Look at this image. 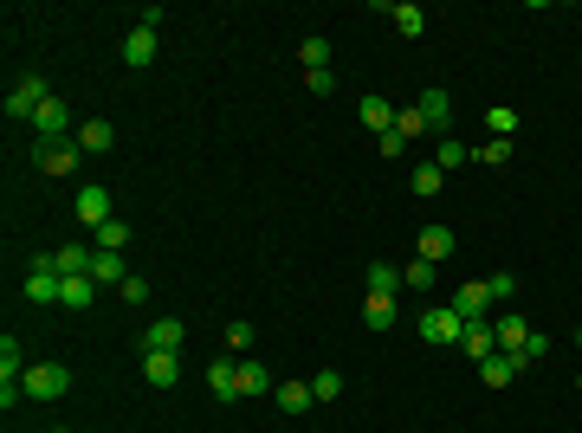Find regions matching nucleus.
<instances>
[{
    "label": "nucleus",
    "mask_w": 582,
    "mask_h": 433,
    "mask_svg": "<svg viewBox=\"0 0 582 433\" xmlns=\"http://www.w3.org/2000/svg\"><path fill=\"white\" fill-rule=\"evenodd\" d=\"M473 162H485V169H504V162H512V142H504V136H492L485 149H473Z\"/></svg>",
    "instance_id": "33"
},
{
    "label": "nucleus",
    "mask_w": 582,
    "mask_h": 433,
    "mask_svg": "<svg viewBox=\"0 0 582 433\" xmlns=\"http://www.w3.org/2000/svg\"><path fill=\"white\" fill-rule=\"evenodd\" d=\"M117 298H123V304H142V298H150V278H123Z\"/></svg>",
    "instance_id": "39"
},
{
    "label": "nucleus",
    "mask_w": 582,
    "mask_h": 433,
    "mask_svg": "<svg viewBox=\"0 0 582 433\" xmlns=\"http://www.w3.org/2000/svg\"><path fill=\"white\" fill-rule=\"evenodd\" d=\"M110 142H117V129H110L104 117H91V123H78V149H91V156H104V149H110Z\"/></svg>",
    "instance_id": "21"
},
{
    "label": "nucleus",
    "mask_w": 582,
    "mask_h": 433,
    "mask_svg": "<svg viewBox=\"0 0 582 433\" xmlns=\"http://www.w3.org/2000/svg\"><path fill=\"white\" fill-rule=\"evenodd\" d=\"M123 246H130V227H123V221L98 227V253H123Z\"/></svg>",
    "instance_id": "35"
},
{
    "label": "nucleus",
    "mask_w": 582,
    "mask_h": 433,
    "mask_svg": "<svg viewBox=\"0 0 582 433\" xmlns=\"http://www.w3.org/2000/svg\"><path fill=\"white\" fill-rule=\"evenodd\" d=\"M576 388H582V376H576Z\"/></svg>",
    "instance_id": "42"
},
{
    "label": "nucleus",
    "mask_w": 582,
    "mask_h": 433,
    "mask_svg": "<svg viewBox=\"0 0 582 433\" xmlns=\"http://www.w3.org/2000/svg\"><path fill=\"white\" fill-rule=\"evenodd\" d=\"M460 349L473 356V363H492V356H498V330H492V324H466Z\"/></svg>",
    "instance_id": "11"
},
{
    "label": "nucleus",
    "mask_w": 582,
    "mask_h": 433,
    "mask_svg": "<svg viewBox=\"0 0 582 433\" xmlns=\"http://www.w3.org/2000/svg\"><path fill=\"white\" fill-rule=\"evenodd\" d=\"M485 284H492V298H498V304H504V298H512V292H518V272H492V278H485Z\"/></svg>",
    "instance_id": "38"
},
{
    "label": "nucleus",
    "mask_w": 582,
    "mask_h": 433,
    "mask_svg": "<svg viewBox=\"0 0 582 433\" xmlns=\"http://www.w3.org/2000/svg\"><path fill=\"white\" fill-rule=\"evenodd\" d=\"M441 181H447V175H441V169H433V162H421V169L408 175V188H414L421 201H433V194H441Z\"/></svg>",
    "instance_id": "29"
},
{
    "label": "nucleus",
    "mask_w": 582,
    "mask_h": 433,
    "mask_svg": "<svg viewBox=\"0 0 582 433\" xmlns=\"http://www.w3.org/2000/svg\"><path fill=\"white\" fill-rule=\"evenodd\" d=\"M362 123H369V129H376V136H389V129H395V104H389V98H376V91H369V98H362Z\"/></svg>",
    "instance_id": "22"
},
{
    "label": "nucleus",
    "mask_w": 582,
    "mask_h": 433,
    "mask_svg": "<svg viewBox=\"0 0 582 433\" xmlns=\"http://www.w3.org/2000/svg\"><path fill=\"white\" fill-rule=\"evenodd\" d=\"M240 369V395H272L278 382H272V369L265 363H253V356H246V363H234Z\"/></svg>",
    "instance_id": "19"
},
{
    "label": "nucleus",
    "mask_w": 582,
    "mask_h": 433,
    "mask_svg": "<svg viewBox=\"0 0 582 433\" xmlns=\"http://www.w3.org/2000/svg\"><path fill=\"white\" fill-rule=\"evenodd\" d=\"M207 388H213V401H240V369L227 363V356H213V369H207Z\"/></svg>",
    "instance_id": "9"
},
{
    "label": "nucleus",
    "mask_w": 582,
    "mask_h": 433,
    "mask_svg": "<svg viewBox=\"0 0 582 433\" xmlns=\"http://www.w3.org/2000/svg\"><path fill=\"white\" fill-rule=\"evenodd\" d=\"M421 117H427V129H447V117H453V98H447L441 85H427V91H421Z\"/></svg>",
    "instance_id": "16"
},
{
    "label": "nucleus",
    "mask_w": 582,
    "mask_h": 433,
    "mask_svg": "<svg viewBox=\"0 0 582 433\" xmlns=\"http://www.w3.org/2000/svg\"><path fill=\"white\" fill-rule=\"evenodd\" d=\"M421 336H427V343H460V336H466V317H460L453 304H427V311H421Z\"/></svg>",
    "instance_id": "4"
},
{
    "label": "nucleus",
    "mask_w": 582,
    "mask_h": 433,
    "mask_svg": "<svg viewBox=\"0 0 582 433\" xmlns=\"http://www.w3.org/2000/svg\"><path fill=\"white\" fill-rule=\"evenodd\" d=\"M182 336H188L182 317H156L150 330H142V349H182Z\"/></svg>",
    "instance_id": "15"
},
{
    "label": "nucleus",
    "mask_w": 582,
    "mask_h": 433,
    "mask_svg": "<svg viewBox=\"0 0 582 433\" xmlns=\"http://www.w3.org/2000/svg\"><path fill=\"white\" fill-rule=\"evenodd\" d=\"M91 278H98V284H123V278H130V272H123V253H98V259H91Z\"/></svg>",
    "instance_id": "28"
},
{
    "label": "nucleus",
    "mask_w": 582,
    "mask_h": 433,
    "mask_svg": "<svg viewBox=\"0 0 582 433\" xmlns=\"http://www.w3.org/2000/svg\"><path fill=\"white\" fill-rule=\"evenodd\" d=\"M492 304H498V298H492V284H485V278H466L460 292H453V311H460L466 324H485V311H492Z\"/></svg>",
    "instance_id": "6"
},
{
    "label": "nucleus",
    "mask_w": 582,
    "mask_h": 433,
    "mask_svg": "<svg viewBox=\"0 0 582 433\" xmlns=\"http://www.w3.org/2000/svg\"><path fill=\"white\" fill-rule=\"evenodd\" d=\"M389 20H395V33H401V39H421V33H427V14L414 7V0H401V7H389Z\"/></svg>",
    "instance_id": "23"
},
{
    "label": "nucleus",
    "mask_w": 582,
    "mask_h": 433,
    "mask_svg": "<svg viewBox=\"0 0 582 433\" xmlns=\"http://www.w3.org/2000/svg\"><path fill=\"white\" fill-rule=\"evenodd\" d=\"M525 369H531L525 356H512V349H498L492 363H479V382H485V388H512V382H518Z\"/></svg>",
    "instance_id": "7"
},
{
    "label": "nucleus",
    "mask_w": 582,
    "mask_h": 433,
    "mask_svg": "<svg viewBox=\"0 0 582 433\" xmlns=\"http://www.w3.org/2000/svg\"><path fill=\"white\" fill-rule=\"evenodd\" d=\"M311 395H317V401H337V395H343V376H337V369L311 376Z\"/></svg>",
    "instance_id": "37"
},
{
    "label": "nucleus",
    "mask_w": 582,
    "mask_h": 433,
    "mask_svg": "<svg viewBox=\"0 0 582 433\" xmlns=\"http://www.w3.org/2000/svg\"><path fill=\"white\" fill-rule=\"evenodd\" d=\"M65 388H71L65 363H33V369H26V395H33V401H65Z\"/></svg>",
    "instance_id": "5"
},
{
    "label": "nucleus",
    "mask_w": 582,
    "mask_h": 433,
    "mask_svg": "<svg viewBox=\"0 0 582 433\" xmlns=\"http://www.w3.org/2000/svg\"><path fill=\"white\" fill-rule=\"evenodd\" d=\"M433 278H441V265H433V259H414V265L401 272V284H414V292H427Z\"/></svg>",
    "instance_id": "34"
},
{
    "label": "nucleus",
    "mask_w": 582,
    "mask_h": 433,
    "mask_svg": "<svg viewBox=\"0 0 582 433\" xmlns=\"http://www.w3.org/2000/svg\"><path fill=\"white\" fill-rule=\"evenodd\" d=\"M272 401H278V414H311V407H317L311 382H278V388H272Z\"/></svg>",
    "instance_id": "10"
},
{
    "label": "nucleus",
    "mask_w": 582,
    "mask_h": 433,
    "mask_svg": "<svg viewBox=\"0 0 582 433\" xmlns=\"http://www.w3.org/2000/svg\"><path fill=\"white\" fill-rule=\"evenodd\" d=\"M492 330H498V349H512V356H518V349H525V336H531V324H525V317H512V311H504Z\"/></svg>",
    "instance_id": "24"
},
{
    "label": "nucleus",
    "mask_w": 582,
    "mask_h": 433,
    "mask_svg": "<svg viewBox=\"0 0 582 433\" xmlns=\"http://www.w3.org/2000/svg\"><path fill=\"white\" fill-rule=\"evenodd\" d=\"M0 382H26V356L14 336H0Z\"/></svg>",
    "instance_id": "25"
},
{
    "label": "nucleus",
    "mask_w": 582,
    "mask_h": 433,
    "mask_svg": "<svg viewBox=\"0 0 582 433\" xmlns=\"http://www.w3.org/2000/svg\"><path fill=\"white\" fill-rule=\"evenodd\" d=\"M78 221H85L91 233L117 221V201H110V188H104V181H85V188H78Z\"/></svg>",
    "instance_id": "3"
},
{
    "label": "nucleus",
    "mask_w": 582,
    "mask_h": 433,
    "mask_svg": "<svg viewBox=\"0 0 582 433\" xmlns=\"http://www.w3.org/2000/svg\"><path fill=\"white\" fill-rule=\"evenodd\" d=\"M33 129H39V142H58V136H65V104H58V98H46V104H39V117H33Z\"/></svg>",
    "instance_id": "20"
},
{
    "label": "nucleus",
    "mask_w": 582,
    "mask_h": 433,
    "mask_svg": "<svg viewBox=\"0 0 582 433\" xmlns=\"http://www.w3.org/2000/svg\"><path fill=\"white\" fill-rule=\"evenodd\" d=\"M26 298H33V304H58V298H65V278H58V259H52V253H39V259L26 265Z\"/></svg>",
    "instance_id": "1"
},
{
    "label": "nucleus",
    "mask_w": 582,
    "mask_h": 433,
    "mask_svg": "<svg viewBox=\"0 0 582 433\" xmlns=\"http://www.w3.org/2000/svg\"><path fill=\"white\" fill-rule=\"evenodd\" d=\"M395 136H401V142H414V136H427V117H421V104H408V110H395Z\"/></svg>",
    "instance_id": "31"
},
{
    "label": "nucleus",
    "mask_w": 582,
    "mask_h": 433,
    "mask_svg": "<svg viewBox=\"0 0 582 433\" xmlns=\"http://www.w3.org/2000/svg\"><path fill=\"white\" fill-rule=\"evenodd\" d=\"M362 317H369V330H389V324L401 317V304H395V292H369V298H362Z\"/></svg>",
    "instance_id": "14"
},
{
    "label": "nucleus",
    "mask_w": 582,
    "mask_h": 433,
    "mask_svg": "<svg viewBox=\"0 0 582 433\" xmlns=\"http://www.w3.org/2000/svg\"><path fill=\"white\" fill-rule=\"evenodd\" d=\"M369 292H401V272L376 259V265H369Z\"/></svg>",
    "instance_id": "36"
},
{
    "label": "nucleus",
    "mask_w": 582,
    "mask_h": 433,
    "mask_svg": "<svg viewBox=\"0 0 582 433\" xmlns=\"http://www.w3.org/2000/svg\"><path fill=\"white\" fill-rule=\"evenodd\" d=\"M142 382H156V388H175V382H182V363H175V349H142Z\"/></svg>",
    "instance_id": "8"
},
{
    "label": "nucleus",
    "mask_w": 582,
    "mask_h": 433,
    "mask_svg": "<svg viewBox=\"0 0 582 433\" xmlns=\"http://www.w3.org/2000/svg\"><path fill=\"white\" fill-rule=\"evenodd\" d=\"M91 298H98V278H65V311H91Z\"/></svg>",
    "instance_id": "26"
},
{
    "label": "nucleus",
    "mask_w": 582,
    "mask_h": 433,
    "mask_svg": "<svg viewBox=\"0 0 582 433\" xmlns=\"http://www.w3.org/2000/svg\"><path fill=\"white\" fill-rule=\"evenodd\" d=\"M485 129L512 142V129H518V110H512V104H492V110H485Z\"/></svg>",
    "instance_id": "32"
},
{
    "label": "nucleus",
    "mask_w": 582,
    "mask_h": 433,
    "mask_svg": "<svg viewBox=\"0 0 582 433\" xmlns=\"http://www.w3.org/2000/svg\"><path fill=\"white\" fill-rule=\"evenodd\" d=\"M305 85H311L317 98H330V91H337V71H305Z\"/></svg>",
    "instance_id": "40"
},
{
    "label": "nucleus",
    "mask_w": 582,
    "mask_h": 433,
    "mask_svg": "<svg viewBox=\"0 0 582 433\" xmlns=\"http://www.w3.org/2000/svg\"><path fill=\"white\" fill-rule=\"evenodd\" d=\"M123 65H136V71L156 65V33H150V26H136V33L123 39Z\"/></svg>",
    "instance_id": "17"
},
{
    "label": "nucleus",
    "mask_w": 582,
    "mask_h": 433,
    "mask_svg": "<svg viewBox=\"0 0 582 433\" xmlns=\"http://www.w3.org/2000/svg\"><path fill=\"white\" fill-rule=\"evenodd\" d=\"M227 343H234V349H246V343H253V324H246V317H234V324H227Z\"/></svg>",
    "instance_id": "41"
},
{
    "label": "nucleus",
    "mask_w": 582,
    "mask_h": 433,
    "mask_svg": "<svg viewBox=\"0 0 582 433\" xmlns=\"http://www.w3.org/2000/svg\"><path fill=\"white\" fill-rule=\"evenodd\" d=\"M39 169L46 175H78V149L71 142H39Z\"/></svg>",
    "instance_id": "12"
},
{
    "label": "nucleus",
    "mask_w": 582,
    "mask_h": 433,
    "mask_svg": "<svg viewBox=\"0 0 582 433\" xmlns=\"http://www.w3.org/2000/svg\"><path fill=\"white\" fill-rule=\"evenodd\" d=\"M298 58H305V71H330V46L311 33V39H298Z\"/></svg>",
    "instance_id": "30"
},
{
    "label": "nucleus",
    "mask_w": 582,
    "mask_h": 433,
    "mask_svg": "<svg viewBox=\"0 0 582 433\" xmlns=\"http://www.w3.org/2000/svg\"><path fill=\"white\" fill-rule=\"evenodd\" d=\"M466 162H473V149H466V142H460V136H441V156H433V169L447 175V169H466Z\"/></svg>",
    "instance_id": "27"
},
{
    "label": "nucleus",
    "mask_w": 582,
    "mask_h": 433,
    "mask_svg": "<svg viewBox=\"0 0 582 433\" xmlns=\"http://www.w3.org/2000/svg\"><path fill=\"white\" fill-rule=\"evenodd\" d=\"M46 98H52V91H46V78H39V71H26V78L7 91V117H14V123H33Z\"/></svg>",
    "instance_id": "2"
},
{
    "label": "nucleus",
    "mask_w": 582,
    "mask_h": 433,
    "mask_svg": "<svg viewBox=\"0 0 582 433\" xmlns=\"http://www.w3.org/2000/svg\"><path fill=\"white\" fill-rule=\"evenodd\" d=\"M52 433H58V427H52Z\"/></svg>",
    "instance_id": "43"
},
{
    "label": "nucleus",
    "mask_w": 582,
    "mask_h": 433,
    "mask_svg": "<svg viewBox=\"0 0 582 433\" xmlns=\"http://www.w3.org/2000/svg\"><path fill=\"white\" fill-rule=\"evenodd\" d=\"M52 259H58V278H91V259H98V253H91V246H58Z\"/></svg>",
    "instance_id": "18"
},
{
    "label": "nucleus",
    "mask_w": 582,
    "mask_h": 433,
    "mask_svg": "<svg viewBox=\"0 0 582 433\" xmlns=\"http://www.w3.org/2000/svg\"><path fill=\"white\" fill-rule=\"evenodd\" d=\"M453 227H421V253L414 259H433V265H441V259H453Z\"/></svg>",
    "instance_id": "13"
}]
</instances>
